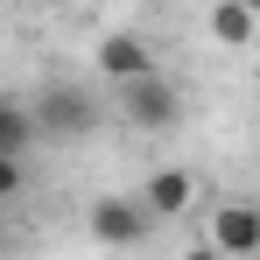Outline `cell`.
I'll list each match as a JSON object with an SVG mask.
<instances>
[{"label": "cell", "mask_w": 260, "mask_h": 260, "mask_svg": "<svg viewBox=\"0 0 260 260\" xmlns=\"http://www.w3.org/2000/svg\"><path fill=\"white\" fill-rule=\"evenodd\" d=\"M28 141H36V113L0 91V155H28Z\"/></svg>", "instance_id": "8"}, {"label": "cell", "mask_w": 260, "mask_h": 260, "mask_svg": "<svg viewBox=\"0 0 260 260\" xmlns=\"http://www.w3.org/2000/svg\"><path fill=\"white\" fill-rule=\"evenodd\" d=\"M28 190V169H21V155H0V204L7 197H21Z\"/></svg>", "instance_id": "9"}, {"label": "cell", "mask_w": 260, "mask_h": 260, "mask_svg": "<svg viewBox=\"0 0 260 260\" xmlns=\"http://www.w3.org/2000/svg\"><path fill=\"white\" fill-rule=\"evenodd\" d=\"M85 225H91V239H99V246H141L155 218L141 211V197H91Z\"/></svg>", "instance_id": "2"}, {"label": "cell", "mask_w": 260, "mask_h": 260, "mask_svg": "<svg viewBox=\"0 0 260 260\" xmlns=\"http://www.w3.org/2000/svg\"><path fill=\"white\" fill-rule=\"evenodd\" d=\"M120 113H127L134 127H176V113H183V106H176V85L169 78H162V71H148V78H134V85H120Z\"/></svg>", "instance_id": "3"}, {"label": "cell", "mask_w": 260, "mask_h": 260, "mask_svg": "<svg viewBox=\"0 0 260 260\" xmlns=\"http://www.w3.org/2000/svg\"><path fill=\"white\" fill-rule=\"evenodd\" d=\"M253 14H260V0H253Z\"/></svg>", "instance_id": "11"}, {"label": "cell", "mask_w": 260, "mask_h": 260, "mask_svg": "<svg viewBox=\"0 0 260 260\" xmlns=\"http://www.w3.org/2000/svg\"><path fill=\"white\" fill-rule=\"evenodd\" d=\"M190 197H197V183H190L183 169H155L148 190H141V211H148V218H183Z\"/></svg>", "instance_id": "6"}, {"label": "cell", "mask_w": 260, "mask_h": 260, "mask_svg": "<svg viewBox=\"0 0 260 260\" xmlns=\"http://www.w3.org/2000/svg\"><path fill=\"white\" fill-rule=\"evenodd\" d=\"M28 113H36V134H43V141H85V134L99 127V99H91L85 85H43Z\"/></svg>", "instance_id": "1"}, {"label": "cell", "mask_w": 260, "mask_h": 260, "mask_svg": "<svg viewBox=\"0 0 260 260\" xmlns=\"http://www.w3.org/2000/svg\"><path fill=\"white\" fill-rule=\"evenodd\" d=\"M183 260H225V253H218L211 239H197V246H190V253H183Z\"/></svg>", "instance_id": "10"}, {"label": "cell", "mask_w": 260, "mask_h": 260, "mask_svg": "<svg viewBox=\"0 0 260 260\" xmlns=\"http://www.w3.org/2000/svg\"><path fill=\"white\" fill-rule=\"evenodd\" d=\"M211 246L225 260H260V204H218L211 211Z\"/></svg>", "instance_id": "4"}, {"label": "cell", "mask_w": 260, "mask_h": 260, "mask_svg": "<svg viewBox=\"0 0 260 260\" xmlns=\"http://www.w3.org/2000/svg\"><path fill=\"white\" fill-rule=\"evenodd\" d=\"M148 71H155V49L141 43L134 28L99 36V78H106V85H134V78H148Z\"/></svg>", "instance_id": "5"}, {"label": "cell", "mask_w": 260, "mask_h": 260, "mask_svg": "<svg viewBox=\"0 0 260 260\" xmlns=\"http://www.w3.org/2000/svg\"><path fill=\"white\" fill-rule=\"evenodd\" d=\"M253 21H260L253 0H218V7H211V36L225 49H246V43H253Z\"/></svg>", "instance_id": "7"}]
</instances>
